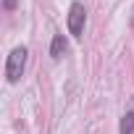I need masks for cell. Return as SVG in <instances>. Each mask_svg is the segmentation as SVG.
I'll use <instances>...</instances> for the list:
<instances>
[{
	"label": "cell",
	"instance_id": "6da1fadb",
	"mask_svg": "<svg viewBox=\"0 0 134 134\" xmlns=\"http://www.w3.org/2000/svg\"><path fill=\"white\" fill-rule=\"evenodd\" d=\"M26 58H29V50H26L24 45H19V47L11 50V55H8V60H5V79H8L11 84L21 79V74H24V69H26Z\"/></svg>",
	"mask_w": 134,
	"mask_h": 134
},
{
	"label": "cell",
	"instance_id": "3957f363",
	"mask_svg": "<svg viewBox=\"0 0 134 134\" xmlns=\"http://www.w3.org/2000/svg\"><path fill=\"white\" fill-rule=\"evenodd\" d=\"M66 47H69V45H66V37H63V34H55L53 42H50V55H53V58H60V55L66 53Z\"/></svg>",
	"mask_w": 134,
	"mask_h": 134
},
{
	"label": "cell",
	"instance_id": "5b68a950",
	"mask_svg": "<svg viewBox=\"0 0 134 134\" xmlns=\"http://www.w3.org/2000/svg\"><path fill=\"white\" fill-rule=\"evenodd\" d=\"M3 5H5V8H13V5H16V0H3Z\"/></svg>",
	"mask_w": 134,
	"mask_h": 134
},
{
	"label": "cell",
	"instance_id": "277c9868",
	"mask_svg": "<svg viewBox=\"0 0 134 134\" xmlns=\"http://www.w3.org/2000/svg\"><path fill=\"white\" fill-rule=\"evenodd\" d=\"M118 134H134V110H129V113H124V116H121Z\"/></svg>",
	"mask_w": 134,
	"mask_h": 134
},
{
	"label": "cell",
	"instance_id": "7a4b0ae2",
	"mask_svg": "<svg viewBox=\"0 0 134 134\" xmlns=\"http://www.w3.org/2000/svg\"><path fill=\"white\" fill-rule=\"evenodd\" d=\"M84 24H87V8L82 3H71V8H69V32L74 37H82Z\"/></svg>",
	"mask_w": 134,
	"mask_h": 134
}]
</instances>
